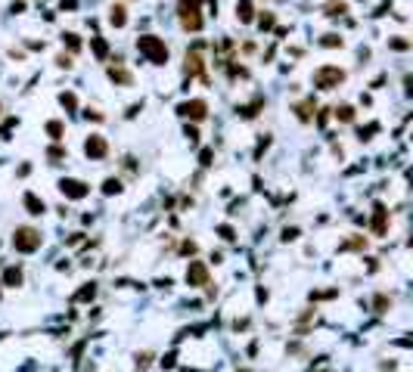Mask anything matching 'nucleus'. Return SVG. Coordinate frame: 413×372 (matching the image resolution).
<instances>
[{
    "mask_svg": "<svg viewBox=\"0 0 413 372\" xmlns=\"http://www.w3.org/2000/svg\"><path fill=\"white\" fill-rule=\"evenodd\" d=\"M212 158H215V149H202V152H199V165H202V167L212 165Z\"/></svg>",
    "mask_w": 413,
    "mask_h": 372,
    "instance_id": "72a5a7b5",
    "label": "nucleus"
},
{
    "mask_svg": "<svg viewBox=\"0 0 413 372\" xmlns=\"http://www.w3.org/2000/svg\"><path fill=\"white\" fill-rule=\"evenodd\" d=\"M217 233H221L227 242H233V239H236V230H233V226H227V223H224V226H217Z\"/></svg>",
    "mask_w": 413,
    "mask_h": 372,
    "instance_id": "c9c22d12",
    "label": "nucleus"
},
{
    "mask_svg": "<svg viewBox=\"0 0 413 372\" xmlns=\"http://www.w3.org/2000/svg\"><path fill=\"white\" fill-rule=\"evenodd\" d=\"M0 285H6V289H19V285H22V270L19 267H6Z\"/></svg>",
    "mask_w": 413,
    "mask_h": 372,
    "instance_id": "4468645a",
    "label": "nucleus"
},
{
    "mask_svg": "<svg viewBox=\"0 0 413 372\" xmlns=\"http://www.w3.org/2000/svg\"><path fill=\"white\" fill-rule=\"evenodd\" d=\"M187 285H193V289L208 285V264H205V260H190V267H187Z\"/></svg>",
    "mask_w": 413,
    "mask_h": 372,
    "instance_id": "1a4fd4ad",
    "label": "nucleus"
},
{
    "mask_svg": "<svg viewBox=\"0 0 413 372\" xmlns=\"http://www.w3.org/2000/svg\"><path fill=\"white\" fill-rule=\"evenodd\" d=\"M137 50H140V53L146 56L153 65H165V62H168V47H165V40L156 37V35H140V37H137Z\"/></svg>",
    "mask_w": 413,
    "mask_h": 372,
    "instance_id": "f257e3e1",
    "label": "nucleus"
},
{
    "mask_svg": "<svg viewBox=\"0 0 413 372\" xmlns=\"http://www.w3.org/2000/svg\"><path fill=\"white\" fill-rule=\"evenodd\" d=\"M261 109H264V99H261V96H255V99H252V103L239 106V109H236V112H239L242 118H255V115L261 112Z\"/></svg>",
    "mask_w": 413,
    "mask_h": 372,
    "instance_id": "f3484780",
    "label": "nucleus"
},
{
    "mask_svg": "<svg viewBox=\"0 0 413 372\" xmlns=\"http://www.w3.org/2000/svg\"><path fill=\"white\" fill-rule=\"evenodd\" d=\"M326 112H330V109H320V115H317V124H326V121H330V115H326Z\"/></svg>",
    "mask_w": 413,
    "mask_h": 372,
    "instance_id": "a19ab883",
    "label": "nucleus"
},
{
    "mask_svg": "<svg viewBox=\"0 0 413 372\" xmlns=\"http://www.w3.org/2000/svg\"><path fill=\"white\" fill-rule=\"evenodd\" d=\"M389 47H392V50H398V53H404V50H410V40H404V37H392V40H389Z\"/></svg>",
    "mask_w": 413,
    "mask_h": 372,
    "instance_id": "c756f323",
    "label": "nucleus"
},
{
    "mask_svg": "<svg viewBox=\"0 0 413 372\" xmlns=\"http://www.w3.org/2000/svg\"><path fill=\"white\" fill-rule=\"evenodd\" d=\"M121 189H124V186H121L118 177H106V180H103V192H106V196H118Z\"/></svg>",
    "mask_w": 413,
    "mask_h": 372,
    "instance_id": "4be33fe9",
    "label": "nucleus"
},
{
    "mask_svg": "<svg viewBox=\"0 0 413 372\" xmlns=\"http://www.w3.org/2000/svg\"><path fill=\"white\" fill-rule=\"evenodd\" d=\"M283 239H286V242L298 239V230H295V226H286V230H283Z\"/></svg>",
    "mask_w": 413,
    "mask_h": 372,
    "instance_id": "4c0bfd02",
    "label": "nucleus"
},
{
    "mask_svg": "<svg viewBox=\"0 0 413 372\" xmlns=\"http://www.w3.org/2000/svg\"><path fill=\"white\" fill-rule=\"evenodd\" d=\"M59 6H62V10H75V6H78V0H62Z\"/></svg>",
    "mask_w": 413,
    "mask_h": 372,
    "instance_id": "79ce46f5",
    "label": "nucleus"
},
{
    "mask_svg": "<svg viewBox=\"0 0 413 372\" xmlns=\"http://www.w3.org/2000/svg\"><path fill=\"white\" fill-rule=\"evenodd\" d=\"M94 295H97V285H94V282H87L84 289L75 292V298H72V301H94Z\"/></svg>",
    "mask_w": 413,
    "mask_h": 372,
    "instance_id": "5701e85b",
    "label": "nucleus"
},
{
    "mask_svg": "<svg viewBox=\"0 0 413 372\" xmlns=\"http://www.w3.org/2000/svg\"><path fill=\"white\" fill-rule=\"evenodd\" d=\"M22 205H25V211H28L31 217H38V214H44V211H47L44 199H40L38 192H25V196H22Z\"/></svg>",
    "mask_w": 413,
    "mask_h": 372,
    "instance_id": "f8f14e48",
    "label": "nucleus"
},
{
    "mask_svg": "<svg viewBox=\"0 0 413 372\" xmlns=\"http://www.w3.org/2000/svg\"><path fill=\"white\" fill-rule=\"evenodd\" d=\"M236 19L249 25L252 19H255V3H252V0H239V3H236Z\"/></svg>",
    "mask_w": 413,
    "mask_h": 372,
    "instance_id": "dca6fc26",
    "label": "nucleus"
},
{
    "mask_svg": "<svg viewBox=\"0 0 413 372\" xmlns=\"http://www.w3.org/2000/svg\"><path fill=\"white\" fill-rule=\"evenodd\" d=\"M59 103L69 109V112H75V109H78V96H75V93H62V96H59Z\"/></svg>",
    "mask_w": 413,
    "mask_h": 372,
    "instance_id": "c85d7f7f",
    "label": "nucleus"
},
{
    "mask_svg": "<svg viewBox=\"0 0 413 372\" xmlns=\"http://www.w3.org/2000/svg\"><path fill=\"white\" fill-rule=\"evenodd\" d=\"M109 22H112L115 28H124V25H128V10H124L121 3H112L109 6Z\"/></svg>",
    "mask_w": 413,
    "mask_h": 372,
    "instance_id": "2eb2a0df",
    "label": "nucleus"
},
{
    "mask_svg": "<svg viewBox=\"0 0 413 372\" xmlns=\"http://www.w3.org/2000/svg\"><path fill=\"white\" fill-rule=\"evenodd\" d=\"M202 50H205V44H202V40H199V44L193 47V50H187V59H183V72H187L190 78H193V74H202V78H205V59H202Z\"/></svg>",
    "mask_w": 413,
    "mask_h": 372,
    "instance_id": "423d86ee",
    "label": "nucleus"
},
{
    "mask_svg": "<svg viewBox=\"0 0 413 372\" xmlns=\"http://www.w3.org/2000/svg\"><path fill=\"white\" fill-rule=\"evenodd\" d=\"M47 133H50V140H53V143H59V140L65 137V124L62 121H47Z\"/></svg>",
    "mask_w": 413,
    "mask_h": 372,
    "instance_id": "412c9836",
    "label": "nucleus"
},
{
    "mask_svg": "<svg viewBox=\"0 0 413 372\" xmlns=\"http://www.w3.org/2000/svg\"><path fill=\"white\" fill-rule=\"evenodd\" d=\"M320 47H330V50L333 47H345V40H342V35H333V31H330V35L320 37Z\"/></svg>",
    "mask_w": 413,
    "mask_h": 372,
    "instance_id": "b1692460",
    "label": "nucleus"
},
{
    "mask_svg": "<svg viewBox=\"0 0 413 372\" xmlns=\"http://www.w3.org/2000/svg\"><path fill=\"white\" fill-rule=\"evenodd\" d=\"M59 192H62L65 199H87V192H90V186L84 183V180H78V177H62L59 180Z\"/></svg>",
    "mask_w": 413,
    "mask_h": 372,
    "instance_id": "0eeeda50",
    "label": "nucleus"
},
{
    "mask_svg": "<svg viewBox=\"0 0 413 372\" xmlns=\"http://www.w3.org/2000/svg\"><path fill=\"white\" fill-rule=\"evenodd\" d=\"M370 230H373V236H385V230H389V208H385V205H376L373 208Z\"/></svg>",
    "mask_w": 413,
    "mask_h": 372,
    "instance_id": "9d476101",
    "label": "nucleus"
},
{
    "mask_svg": "<svg viewBox=\"0 0 413 372\" xmlns=\"http://www.w3.org/2000/svg\"><path fill=\"white\" fill-rule=\"evenodd\" d=\"M202 0H180L177 6V19H180V28L183 31H202V10H199Z\"/></svg>",
    "mask_w": 413,
    "mask_h": 372,
    "instance_id": "f03ea898",
    "label": "nucleus"
},
{
    "mask_svg": "<svg viewBox=\"0 0 413 372\" xmlns=\"http://www.w3.org/2000/svg\"><path fill=\"white\" fill-rule=\"evenodd\" d=\"M56 65H59V69H72L75 62H72V56H65V53H62V56H56Z\"/></svg>",
    "mask_w": 413,
    "mask_h": 372,
    "instance_id": "e433bc0d",
    "label": "nucleus"
},
{
    "mask_svg": "<svg viewBox=\"0 0 413 372\" xmlns=\"http://www.w3.org/2000/svg\"><path fill=\"white\" fill-rule=\"evenodd\" d=\"M342 81H345V72L339 65H320L314 72V87L317 90H335Z\"/></svg>",
    "mask_w": 413,
    "mask_h": 372,
    "instance_id": "20e7f679",
    "label": "nucleus"
},
{
    "mask_svg": "<svg viewBox=\"0 0 413 372\" xmlns=\"http://www.w3.org/2000/svg\"><path fill=\"white\" fill-rule=\"evenodd\" d=\"M274 25H276V16L274 13H261V19H258V28L261 31H271Z\"/></svg>",
    "mask_w": 413,
    "mask_h": 372,
    "instance_id": "bb28decb",
    "label": "nucleus"
},
{
    "mask_svg": "<svg viewBox=\"0 0 413 372\" xmlns=\"http://www.w3.org/2000/svg\"><path fill=\"white\" fill-rule=\"evenodd\" d=\"M183 133H187V140H190V143H196V140H199V130H196V128H190V124L183 128Z\"/></svg>",
    "mask_w": 413,
    "mask_h": 372,
    "instance_id": "58836bf2",
    "label": "nucleus"
},
{
    "mask_svg": "<svg viewBox=\"0 0 413 372\" xmlns=\"http://www.w3.org/2000/svg\"><path fill=\"white\" fill-rule=\"evenodd\" d=\"M314 109H317V103H314V96L311 99H301V103H295L292 106V112H295V118H298V121H314Z\"/></svg>",
    "mask_w": 413,
    "mask_h": 372,
    "instance_id": "9b49d317",
    "label": "nucleus"
},
{
    "mask_svg": "<svg viewBox=\"0 0 413 372\" xmlns=\"http://www.w3.org/2000/svg\"><path fill=\"white\" fill-rule=\"evenodd\" d=\"M149 360H153V353H149V351H143V353H137V360H134V363H137V369L143 372V369L149 366Z\"/></svg>",
    "mask_w": 413,
    "mask_h": 372,
    "instance_id": "2f4dec72",
    "label": "nucleus"
},
{
    "mask_svg": "<svg viewBox=\"0 0 413 372\" xmlns=\"http://www.w3.org/2000/svg\"><path fill=\"white\" fill-rule=\"evenodd\" d=\"M360 248H367V239L364 236H351V239H345L339 245V251H360Z\"/></svg>",
    "mask_w": 413,
    "mask_h": 372,
    "instance_id": "6ab92c4d",
    "label": "nucleus"
},
{
    "mask_svg": "<svg viewBox=\"0 0 413 372\" xmlns=\"http://www.w3.org/2000/svg\"><path fill=\"white\" fill-rule=\"evenodd\" d=\"M330 112L339 118L342 124H348V121H354V106H348V103H342V106H335V109H330Z\"/></svg>",
    "mask_w": 413,
    "mask_h": 372,
    "instance_id": "a211bd4d",
    "label": "nucleus"
},
{
    "mask_svg": "<svg viewBox=\"0 0 413 372\" xmlns=\"http://www.w3.org/2000/svg\"><path fill=\"white\" fill-rule=\"evenodd\" d=\"M376 130H379V124H367V128H360V130H357V137H360V140H373V133H376Z\"/></svg>",
    "mask_w": 413,
    "mask_h": 372,
    "instance_id": "7c9ffc66",
    "label": "nucleus"
},
{
    "mask_svg": "<svg viewBox=\"0 0 413 372\" xmlns=\"http://www.w3.org/2000/svg\"><path fill=\"white\" fill-rule=\"evenodd\" d=\"M177 112L183 118H190V121H205L208 118V103L205 99H187V103L177 106Z\"/></svg>",
    "mask_w": 413,
    "mask_h": 372,
    "instance_id": "6e6552de",
    "label": "nucleus"
},
{
    "mask_svg": "<svg viewBox=\"0 0 413 372\" xmlns=\"http://www.w3.org/2000/svg\"><path fill=\"white\" fill-rule=\"evenodd\" d=\"M335 289H330V292H311V301H326V298H335Z\"/></svg>",
    "mask_w": 413,
    "mask_h": 372,
    "instance_id": "f704fd0d",
    "label": "nucleus"
},
{
    "mask_svg": "<svg viewBox=\"0 0 413 372\" xmlns=\"http://www.w3.org/2000/svg\"><path fill=\"white\" fill-rule=\"evenodd\" d=\"M40 242H44V236H40L35 226H16L13 233V248L22 251V255H35L40 248Z\"/></svg>",
    "mask_w": 413,
    "mask_h": 372,
    "instance_id": "7ed1b4c3",
    "label": "nucleus"
},
{
    "mask_svg": "<svg viewBox=\"0 0 413 372\" xmlns=\"http://www.w3.org/2000/svg\"><path fill=\"white\" fill-rule=\"evenodd\" d=\"M373 307H376V314H385V310L392 307V298H389V295H376V298H373Z\"/></svg>",
    "mask_w": 413,
    "mask_h": 372,
    "instance_id": "a878e982",
    "label": "nucleus"
},
{
    "mask_svg": "<svg viewBox=\"0 0 413 372\" xmlns=\"http://www.w3.org/2000/svg\"><path fill=\"white\" fill-rule=\"evenodd\" d=\"M47 158H50V165H59V162L65 158V149H62V146H50V149H47Z\"/></svg>",
    "mask_w": 413,
    "mask_h": 372,
    "instance_id": "cd10ccee",
    "label": "nucleus"
},
{
    "mask_svg": "<svg viewBox=\"0 0 413 372\" xmlns=\"http://www.w3.org/2000/svg\"><path fill=\"white\" fill-rule=\"evenodd\" d=\"M62 44H69V50H81V40H78V35H62Z\"/></svg>",
    "mask_w": 413,
    "mask_h": 372,
    "instance_id": "473e14b6",
    "label": "nucleus"
},
{
    "mask_svg": "<svg viewBox=\"0 0 413 372\" xmlns=\"http://www.w3.org/2000/svg\"><path fill=\"white\" fill-rule=\"evenodd\" d=\"M236 372H252V369H236Z\"/></svg>",
    "mask_w": 413,
    "mask_h": 372,
    "instance_id": "a18cd8bd",
    "label": "nucleus"
},
{
    "mask_svg": "<svg viewBox=\"0 0 413 372\" xmlns=\"http://www.w3.org/2000/svg\"><path fill=\"white\" fill-rule=\"evenodd\" d=\"M84 155H87L90 162H103L109 155V143H106L103 133H90V137L84 140Z\"/></svg>",
    "mask_w": 413,
    "mask_h": 372,
    "instance_id": "39448f33",
    "label": "nucleus"
},
{
    "mask_svg": "<svg viewBox=\"0 0 413 372\" xmlns=\"http://www.w3.org/2000/svg\"><path fill=\"white\" fill-rule=\"evenodd\" d=\"M323 13L326 16H345V13H348V3H342V0H330V3H323Z\"/></svg>",
    "mask_w": 413,
    "mask_h": 372,
    "instance_id": "aec40b11",
    "label": "nucleus"
},
{
    "mask_svg": "<svg viewBox=\"0 0 413 372\" xmlns=\"http://www.w3.org/2000/svg\"><path fill=\"white\" fill-rule=\"evenodd\" d=\"M90 47H94L97 59H106V56H109V44H106L103 37H94V40H90Z\"/></svg>",
    "mask_w": 413,
    "mask_h": 372,
    "instance_id": "393cba45",
    "label": "nucleus"
},
{
    "mask_svg": "<svg viewBox=\"0 0 413 372\" xmlns=\"http://www.w3.org/2000/svg\"><path fill=\"white\" fill-rule=\"evenodd\" d=\"M140 109H143V103H134V106L128 109V118H134V115H137V112H140Z\"/></svg>",
    "mask_w": 413,
    "mask_h": 372,
    "instance_id": "37998d69",
    "label": "nucleus"
},
{
    "mask_svg": "<svg viewBox=\"0 0 413 372\" xmlns=\"http://www.w3.org/2000/svg\"><path fill=\"white\" fill-rule=\"evenodd\" d=\"M109 78H112L115 84H121V87H131V84H134V74L128 69H121V59H115V65L109 69Z\"/></svg>",
    "mask_w": 413,
    "mask_h": 372,
    "instance_id": "ddd939ff",
    "label": "nucleus"
},
{
    "mask_svg": "<svg viewBox=\"0 0 413 372\" xmlns=\"http://www.w3.org/2000/svg\"><path fill=\"white\" fill-rule=\"evenodd\" d=\"M180 251H183V255H196V242H183Z\"/></svg>",
    "mask_w": 413,
    "mask_h": 372,
    "instance_id": "ea45409f",
    "label": "nucleus"
},
{
    "mask_svg": "<svg viewBox=\"0 0 413 372\" xmlns=\"http://www.w3.org/2000/svg\"><path fill=\"white\" fill-rule=\"evenodd\" d=\"M78 242H84V233H75L72 239H69V245H78Z\"/></svg>",
    "mask_w": 413,
    "mask_h": 372,
    "instance_id": "c03bdc74",
    "label": "nucleus"
}]
</instances>
